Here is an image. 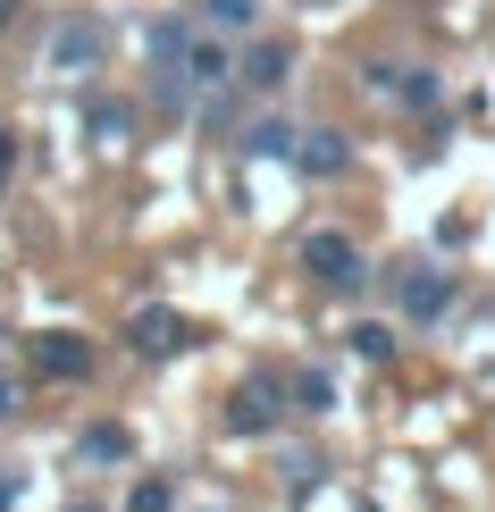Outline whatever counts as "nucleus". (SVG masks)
Listing matches in <instances>:
<instances>
[{
    "label": "nucleus",
    "mask_w": 495,
    "mask_h": 512,
    "mask_svg": "<svg viewBox=\"0 0 495 512\" xmlns=\"http://www.w3.org/2000/svg\"><path fill=\"white\" fill-rule=\"evenodd\" d=\"M294 403H303V412H328V403H336L328 370H303V378H294Z\"/></svg>",
    "instance_id": "nucleus-14"
},
{
    "label": "nucleus",
    "mask_w": 495,
    "mask_h": 512,
    "mask_svg": "<svg viewBox=\"0 0 495 512\" xmlns=\"http://www.w3.org/2000/svg\"><path fill=\"white\" fill-rule=\"evenodd\" d=\"M227 76H235V59H227V42H210V34H193L185 59L168 68V84H193V93H227Z\"/></svg>",
    "instance_id": "nucleus-4"
},
{
    "label": "nucleus",
    "mask_w": 495,
    "mask_h": 512,
    "mask_svg": "<svg viewBox=\"0 0 495 512\" xmlns=\"http://www.w3.org/2000/svg\"><path fill=\"white\" fill-rule=\"evenodd\" d=\"M303 269H311L328 294H361V244H353V236H311V244H303Z\"/></svg>",
    "instance_id": "nucleus-1"
},
{
    "label": "nucleus",
    "mask_w": 495,
    "mask_h": 512,
    "mask_svg": "<svg viewBox=\"0 0 495 512\" xmlns=\"http://www.w3.org/2000/svg\"><path fill=\"white\" fill-rule=\"evenodd\" d=\"M353 345L370 353V361H386V353H395V328H378V319H370V328H353Z\"/></svg>",
    "instance_id": "nucleus-16"
},
{
    "label": "nucleus",
    "mask_w": 495,
    "mask_h": 512,
    "mask_svg": "<svg viewBox=\"0 0 495 512\" xmlns=\"http://www.w3.org/2000/svg\"><path fill=\"white\" fill-rule=\"evenodd\" d=\"M84 462H126V429H118V420L84 429Z\"/></svg>",
    "instance_id": "nucleus-12"
},
{
    "label": "nucleus",
    "mask_w": 495,
    "mask_h": 512,
    "mask_svg": "<svg viewBox=\"0 0 495 512\" xmlns=\"http://www.w3.org/2000/svg\"><path fill=\"white\" fill-rule=\"evenodd\" d=\"M370 84L395 93L403 110H428V101H437V76H428V68H370Z\"/></svg>",
    "instance_id": "nucleus-9"
},
{
    "label": "nucleus",
    "mask_w": 495,
    "mask_h": 512,
    "mask_svg": "<svg viewBox=\"0 0 495 512\" xmlns=\"http://www.w3.org/2000/svg\"><path fill=\"white\" fill-rule=\"evenodd\" d=\"M252 152H294V126H277V118H261V126H252Z\"/></svg>",
    "instance_id": "nucleus-15"
},
{
    "label": "nucleus",
    "mask_w": 495,
    "mask_h": 512,
    "mask_svg": "<svg viewBox=\"0 0 495 512\" xmlns=\"http://www.w3.org/2000/svg\"><path fill=\"white\" fill-rule=\"evenodd\" d=\"M235 76H244L252 93H277V84L294 76V51H286V42H252V51L235 59Z\"/></svg>",
    "instance_id": "nucleus-8"
},
{
    "label": "nucleus",
    "mask_w": 495,
    "mask_h": 512,
    "mask_svg": "<svg viewBox=\"0 0 495 512\" xmlns=\"http://www.w3.org/2000/svg\"><path fill=\"white\" fill-rule=\"evenodd\" d=\"M126 512H177V487L168 479H135L126 487Z\"/></svg>",
    "instance_id": "nucleus-13"
},
{
    "label": "nucleus",
    "mask_w": 495,
    "mask_h": 512,
    "mask_svg": "<svg viewBox=\"0 0 495 512\" xmlns=\"http://www.w3.org/2000/svg\"><path fill=\"white\" fill-rule=\"evenodd\" d=\"M202 17H210L219 34H244L252 17H261V0H202Z\"/></svg>",
    "instance_id": "nucleus-11"
},
{
    "label": "nucleus",
    "mask_w": 495,
    "mask_h": 512,
    "mask_svg": "<svg viewBox=\"0 0 495 512\" xmlns=\"http://www.w3.org/2000/svg\"><path fill=\"white\" fill-rule=\"evenodd\" d=\"M277 412H286V378L277 370H261V378H244V387H235V403H227V429H277Z\"/></svg>",
    "instance_id": "nucleus-3"
},
{
    "label": "nucleus",
    "mask_w": 495,
    "mask_h": 512,
    "mask_svg": "<svg viewBox=\"0 0 495 512\" xmlns=\"http://www.w3.org/2000/svg\"><path fill=\"white\" fill-rule=\"evenodd\" d=\"M0 504H9V479H0Z\"/></svg>",
    "instance_id": "nucleus-20"
},
{
    "label": "nucleus",
    "mask_w": 495,
    "mask_h": 512,
    "mask_svg": "<svg viewBox=\"0 0 495 512\" xmlns=\"http://www.w3.org/2000/svg\"><path fill=\"white\" fill-rule=\"evenodd\" d=\"M9 17H17V0H0V26H9Z\"/></svg>",
    "instance_id": "nucleus-19"
},
{
    "label": "nucleus",
    "mask_w": 495,
    "mask_h": 512,
    "mask_svg": "<svg viewBox=\"0 0 495 512\" xmlns=\"http://www.w3.org/2000/svg\"><path fill=\"white\" fill-rule=\"evenodd\" d=\"M185 311H168V303H143L135 319H126V345H135L143 361H168V353H185Z\"/></svg>",
    "instance_id": "nucleus-2"
},
{
    "label": "nucleus",
    "mask_w": 495,
    "mask_h": 512,
    "mask_svg": "<svg viewBox=\"0 0 495 512\" xmlns=\"http://www.w3.org/2000/svg\"><path fill=\"white\" fill-rule=\"evenodd\" d=\"M9 168H17V135L0 126V185H9Z\"/></svg>",
    "instance_id": "nucleus-17"
},
{
    "label": "nucleus",
    "mask_w": 495,
    "mask_h": 512,
    "mask_svg": "<svg viewBox=\"0 0 495 512\" xmlns=\"http://www.w3.org/2000/svg\"><path fill=\"white\" fill-rule=\"evenodd\" d=\"M17 412V387H9V378H0V420H9Z\"/></svg>",
    "instance_id": "nucleus-18"
},
{
    "label": "nucleus",
    "mask_w": 495,
    "mask_h": 512,
    "mask_svg": "<svg viewBox=\"0 0 495 512\" xmlns=\"http://www.w3.org/2000/svg\"><path fill=\"white\" fill-rule=\"evenodd\" d=\"M34 370L76 387V378H93V345H84L76 328H51V336H34Z\"/></svg>",
    "instance_id": "nucleus-6"
},
{
    "label": "nucleus",
    "mask_w": 495,
    "mask_h": 512,
    "mask_svg": "<svg viewBox=\"0 0 495 512\" xmlns=\"http://www.w3.org/2000/svg\"><path fill=\"white\" fill-rule=\"evenodd\" d=\"M344 160H353V143H344V135H311V143H294V168H303V177H336Z\"/></svg>",
    "instance_id": "nucleus-10"
},
{
    "label": "nucleus",
    "mask_w": 495,
    "mask_h": 512,
    "mask_svg": "<svg viewBox=\"0 0 495 512\" xmlns=\"http://www.w3.org/2000/svg\"><path fill=\"white\" fill-rule=\"evenodd\" d=\"M101 42H110V34H101V17H68V26L51 34V68L59 76H84L101 59Z\"/></svg>",
    "instance_id": "nucleus-7"
},
{
    "label": "nucleus",
    "mask_w": 495,
    "mask_h": 512,
    "mask_svg": "<svg viewBox=\"0 0 495 512\" xmlns=\"http://www.w3.org/2000/svg\"><path fill=\"white\" fill-rule=\"evenodd\" d=\"M445 303H454V277H445V269H420V261H412V269L395 277V311H403V319H437Z\"/></svg>",
    "instance_id": "nucleus-5"
}]
</instances>
